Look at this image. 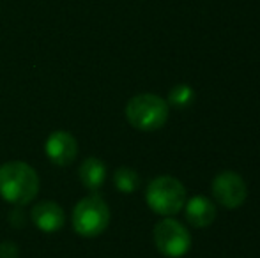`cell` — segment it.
<instances>
[{"label":"cell","mask_w":260,"mask_h":258,"mask_svg":"<svg viewBox=\"0 0 260 258\" xmlns=\"http://www.w3.org/2000/svg\"><path fill=\"white\" fill-rule=\"evenodd\" d=\"M39 175L23 161H7L0 166V196L7 203L23 207L39 193Z\"/></svg>","instance_id":"1"},{"label":"cell","mask_w":260,"mask_h":258,"mask_svg":"<svg viewBox=\"0 0 260 258\" xmlns=\"http://www.w3.org/2000/svg\"><path fill=\"white\" fill-rule=\"evenodd\" d=\"M168 103L156 94H138L126 104V119L135 129L151 133L163 128L168 119Z\"/></svg>","instance_id":"2"},{"label":"cell","mask_w":260,"mask_h":258,"mask_svg":"<svg viewBox=\"0 0 260 258\" xmlns=\"http://www.w3.org/2000/svg\"><path fill=\"white\" fill-rule=\"evenodd\" d=\"M186 188L179 179L170 175H159L152 179L145 191V202L149 209L165 217L179 214L186 203Z\"/></svg>","instance_id":"3"},{"label":"cell","mask_w":260,"mask_h":258,"mask_svg":"<svg viewBox=\"0 0 260 258\" xmlns=\"http://www.w3.org/2000/svg\"><path fill=\"white\" fill-rule=\"evenodd\" d=\"M110 209L98 195L82 198L73 209V228L82 237H98L108 228Z\"/></svg>","instance_id":"4"},{"label":"cell","mask_w":260,"mask_h":258,"mask_svg":"<svg viewBox=\"0 0 260 258\" xmlns=\"http://www.w3.org/2000/svg\"><path fill=\"white\" fill-rule=\"evenodd\" d=\"M152 237L157 251L168 258L184 256L191 248V235L188 228L172 217H165L156 225Z\"/></svg>","instance_id":"5"},{"label":"cell","mask_w":260,"mask_h":258,"mask_svg":"<svg viewBox=\"0 0 260 258\" xmlns=\"http://www.w3.org/2000/svg\"><path fill=\"white\" fill-rule=\"evenodd\" d=\"M214 200L225 209H237L244 203L248 196V188L243 177L236 172H219L212 180Z\"/></svg>","instance_id":"6"},{"label":"cell","mask_w":260,"mask_h":258,"mask_svg":"<svg viewBox=\"0 0 260 258\" xmlns=\"http://www.w3.org/2000/svg\"><path fill=\"white\" fill-rule=\"evenodd\" d=\"M45 152L53 165L68 166L78 156V141L68 131H53L45 143Z\"/></svg>","instance_id":"7"},{"label":"cell","mask_w":260,"mask_h":258,"mask_svg":"<svg viewBox=\"0 0 260 258\" xmlns=\"http://www.w3.org/2000/svg\"><path fill=\"white\" fill-rule=\"evenodd\" d=\"M30 217L36 227L45 234H55L66 223L64 209L53 200H43V202L36 203L30 210Z\"/></svg>","instance_id":"8"},{"label":"cell","mask_w":260,"mask_h":258,"mask_svg":"<svg viewBox=\"0 0 260 258\" xmlns=\"http://www.w3.org/2000/svg\"><path fill=\"white\" fill-rule=\"evenodd\" d=\"M186 219L195 228H206L214 223L216 219V205L207 196L197 195L186 200Z\"/></svg>","instance_id":"9"},{"label":"cell","mask_w":260,"mask_h":258,"mask_svg":"<svg viewBox=\"0 0 260 258\" xmlns=\"http://www.w3.org/2000/svg\"><path fill=\"white\" fill-rule=\"evenodd\" d=\"M78 175L89 191H98L106 180V166L100 158H87L80 165Z\"/></svg>","instance_id":"10"},{"label":"cell","mask_w":260,"mask_h":258,"mask_svg":"<svg viewBox=\"0 0 260 258\" xmlns=\"http://www.w3.org/2000/svg\"><path fill=\"white\" fill-rule=\"evenodd\" d=\"M113 184L120 193H133L140 186V177L135 172L133 168H127V166H120L113 173Z\"/></svg>","instance_id":"11"},{"label":"cell","mask_w":260,"mask_h":258,"mask_svg":"<svg viewBox=\"0 0 260 258\" xmlns=\"http://www.w3.org/2000/svg\"><path fill=\"white\" fill-rule=\"evenodd\" d=\"M193 99H195V92H193L191 87L186 85V83H179V85H175L174 89L168 92L167 103H168V106L182 110V108H188L189 104L193 103Z\"/></svg>","instance_id":"12"},{"label":"cell","mask_w":260,"mask_h":258,"mask_svg":"<svg viewBox=\"0 0 260 258\" xmlns=\"http://www.w3.org/2000/svg\"><path fill=\"white\" fill-rule=\"evenodd\" d=\"M20 251H18V246L14 242H2L0 244V258H18Z\"/></svg>","instance_id":"13"}]
</instances>
